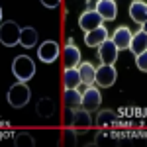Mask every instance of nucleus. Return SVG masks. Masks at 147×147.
<instances>
[{"mask_svg": "<svg viewBox=\"0 0 147 147\" xmlns=\"http://www.w3.org/2000/svg\"><path fill=\"white\" fill-rule=\"evenodd\" d=\"M12 73H14L16 79L22 80V82H28L30 79H34V75H35L34 59L28 55H18L14 59V63H12Z\"/></svg>", "mask_w": 147, "mask_h": 147, "instance_id": "1", "label": "nucleus"}, {"mask_svg": "<svg viewBox=\"0 0 147 147\" xmlns=\"http://www.w3.org/2000/svg\"><path fill=\"white\" fill-rule=\"evenodd\" d=\"M6 98H8V104H10L12 108H24L30 98H32V90L28 88V84L22 82V80H18L16 84H12L8 94H6Z\"/></svg>", "mask_w": 147, "mask_h": 147, "instance_id": "2", "label": "nucleus"}, {"mask_svg": "<svg viewBox=\"0 0 147 147\" xmlns=\"http://www.w3.org/2000/svg\"><path fill=\"white\" fill-rule=\"evenodd\" d=\"M20 35H22V28L16 22H12V20L2 22V26H0V41H2V45H6V47L18 45Z\"/></svg>", "mask_w": 147, "mask_h": 147, "instance_id": "3", "label": "nucleus"}, {"mask_svg": "<svg viewBox=\"0 0 147 147\" xmlns=\"http://www.w3.org/2000/svg\"><path fill=\"white\" fill-rule=\"evenodd\" d=\"M59 55H61V47H59V43L53 41V39L43 41V43L39 45V49H37V57H39V61H41V63H47V65L55 63L57 59H59Z\"/></svg>", "mask_w": 147, "mask_h": 147, "instance_id": "4", "label": "nucleus"}, {"mask_svg": "<svg viewBox=\"0 0 147 147\" xmlns=\"http://www.w3.org/2000/svg\"><path fill=\"white\" fill-rule=\"evenodd\" d=\"M118 79V71L114 65H104L102 63L100 67L96 69V84L100 88H110Z\"/></svg>", "mask_w": 147, "mask_h": 147, "instance_id": "5", "label": "nucleus"}, {"mask_svg": "<svg viewBox=\"0 0 147 147\" xmlns=\"http://www.w3.org/2000/svg\"><path fill=\"white\" fill-rule=\"evenodd\" d=\"M102 22H104L102 16L94 8H88V10H84L79 16V28L82 32H92L94 28H100Z\"/></svg>", "mask_w": 147, "mask_h": 147, "instance_id": "6", "label": "nucleus"}, {"mask_svg": "<svg viewBox=\"0 0 147 147\" xmlns=\"http://www.w3.org/2000/svg\"><path fill=\"white\" fill-rule=\"evenodd\" d=\"M118 55H120V49L116 47V43L112 41V37H108L104 43H100L98 47V57L104 65H114L118 61Z\"/></svg>", "mask_w": 147, "mask_h": 147, "instance_id": "7", "label": "nucleus"}, {"mask_svg": "<svg viewBox=\"0 0 147 147\" xmlns=\"http://www.w3.org/2000/svg\"><path fill=\"white\" fill-rule=\"evenodd\" d=\"M102 104V94H100V88H96L94 84H90V86H86L84 88V92H82V108H86L88 112L90 110H98Z\"/></svg>", "mask_w": 147, "mask_h": 147, "instance_id": "8", "label": "nucleus"}, {"mask_svg": "<svg viewBox=\"0 0 147 147\" xmlns=\"http://www.w3.org/2000/svg\"><path fill=\"white\" fill-rule=\"evenodd\" d=\"M92 124V118H90V112L82 106H77V108H71V125L75 129H80V127H88Z\"/></svg>", "mask_w": 147, "mask_h": 147, "instance_id": "9", "label": "nucleus"}, {"mask_svg": "<svg viewBox=\"0 0 147 147\" xmlns=\"http://www.w3.org/2000/svg\"><path fill=\"white\" fill-rule=\"evenodd\" d=\"M131 37H134L131 30H129L127 26H120V28L114 30L112 41L116 43V47L122 51V49H129V45H131Z\"/></svg>", "mask_w": 147, "mask_h": 147, "instance_id": "10", "label": "nucleus"}, {"mask_svg": "<svg viewBox=\"0 0 147 147\" xmlns=\"http://www.w3.org/2000/svg\"><path fill=\"white\" fill-rule=\"evenodd\" d=\"M94 10L102 16L104 22H110L118 16V4H116V0H96Z\"/></svg>", "mask_w": 147, "mask_h": 147, "instance_id": "11", "label": "nucleus"}, {"mask_svg": "<svg viewBox=\"0 0 147 147\" xmlns=\"http://www.w3.org/2000/svg\"><path fill=\"white\" fill-rule=\"evenodd\" d=\"M129 18L134 20L136 24H145L147 22V2L145 0H134L129 4Z\"/></svg>", "mask_w": 147, "mask_h": 147, "instance_id": "12", "label": "nucleus"}, {"mask_svg": "<svg viewBox=\"0 0 147 147\" xmlns=\"http://www.w3.org/2000/svg\"><path fill=\"white\" fill-rule=\"evenodd\" d=\"M106 39H108V30L104 28V24L100 28H94L92 32L84 34V43L88 47H100V43H104Z\"/></svg>", "mask_w": 147, "mask_h": 147, "instance_id": "13", "label": "nucleus"}, {"mask_svg": "<svg viewBox=\"0 0 147 147\" xmlns=\"http://www.w3.org/2000/svg\"><path fill=\"white\" fill-rule=\"evenodd\" d=\"M82 84L79 67H65L63 71V88H79Z\"/></svg>", "mask_w": 147, "mask_h": 147, "instance_id": "14", "label": "nucleus"}, {"mask_svg": "<svg viewBox=\"0 0 147 147\" xmlns=\"http://www.w3.org/2000/svg\"><path fill=\"white\" fill-rule=\"evenodd\" d=\"M35 112H37V116H41V118H51V116L57 112L55 100H53V98H49V96L39 98L37 104H35Z\"/></svg>", "mask_w": 147, "mask_h": 147, "instance_id": "15", "label": "nucleus"}, {"mask_svg": "<svg viewBox=\"0 0 147 147\" xmlns=\"http://www.w3.org/2000/svg\"><path fill=\"white\" fill-rule=\"evenodd\" d=\"M63 59H65V67H79L80 65V51L75 43H67L63 49Z\"/></svg>", "mask_w": 147, "mask_h": 147, "instance_id": "16", "label": "nucleus"}, {"mask_svg": "<svg viewBox=\"0 0 147 147\" xmlns=\"http://www.w3.org/2000/svg\"><path fill=\"white\" fill-rule=\"evenodd\" d=\"M79 73H80V79H82V84H86V86H90L96 82V67L88 63V61H84V63H80L79 65Z\"/></svg>", "mask_w": 147, "mask_h": 147, "instance_id": "17", "label": "nucleus"}, {"mask_svg": "<svg viewBox=\"0 0 147 147\" xmlns=\"http://www.w3.org/2000/svg\"><path fill=\"white\" fill-rule=\"evenodd\" d=\"M20 45L26 47V49H32V47L37 45V30L28 26V28H22V35H20Z\"/></svg>", "mask_w": 147, "mask_h": 147, "instance_id": "18", "label": "nucleus"}, {"mask_svg": "<svg viewBox=\"0 0 147 147\" xmlns=\"http://www.w3.org/2000/svg\"><path fill=\"white\" fill-rule=\"evenodd\" d=\"M63 102L69 108H77L82 104V90L80 88H65L63 92Z\"/></svg>", "mask_w": 147, "mask_h": 147, "instance_id": "19", "label": "nucleus"}, {"mask_svg": "<svg viewBox=\"0 0 147 147\" xmlns=\"http://www.w3.org/2000/svg\"><path fill=\"white\" fill-rule=\"evenodd\" d=\"M129 49H131V53H134V55H139L141 51H145V49H147V34L143 32V30H139V32L134 34Z\"/></svg>", "mask_w": 147, "mask_h": 147, "instance_id": "20", "label": "nucleus"}, {"mask_svg": "<svg viewBox=\"0 0 147 147\" xmlns=\"http://www.w3.org/2000/svg\"><path fill=\"white\" fill-rule=\"evenodd\" d=\"M112 122H116V112H112V110H102L98 114V118H96V124L98 125H108Z\"/></svg>", "mask_w": 147, "mask_h": 147, "instance_id": "21", "label": "nucleus"}, {"mask_svg": "<svg viewBox=\"0 0 147 147\" xmlns=\"http://www.w3.org/2000/svg\"><path fill=\"white\" fill-rule=\"evenodd\" d=\"M136 65H137L139 71L147 73V49H145V51H141L139 55H136Z\"/></svg>", "mask_w": 147, "mask_h": 147, "instance_id": "22", "label": "nucleus"}, {"mask_svg": "<svg viewBox=\"0 0 147 147\" xmlns=\"http://www.w3.org/2000/svg\"><path fill=\"white\" fill-rule=\"evenodd\" d=\"M41 4H43L45 8H51V10H53V8H57V6L61 4V0H41Z\"/></svg>", "mask_w": 147, "mask_h": 147, "instance_id": "23", "label": "nucleus"}, {"mask_svg": "<svg viewBox=\"0 0 147 147\" xmlns=\"http://www.w3.org/2000/svg\"><path fill=\"white\" fill-rule=\"evenodd\" d=\"M141 30H143V32L147 34V22H145V24H141Z\"/></svg>", "mask_w": 147, "mask_h": 147, "instance_id": "24", "label": "nucleus"}]
</instances>
